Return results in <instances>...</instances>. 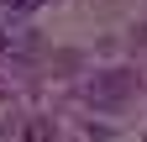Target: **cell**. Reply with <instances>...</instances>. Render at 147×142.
<instances>
[{"mask_svg":"<svg viewBox=\"0 0 147 142\" xmlns=\"http://www.w3.org/2000/svg\"><path fill=\"white\" fill-rule=\"evenodd\" d=\"M32 53V26H0V58H21Z\"/></svg>","mask_w":147,"mask_h":142,"instance_id":"1","label":"cell"},{"mask_svg":"<svg viewBox=\"0 0 147 142\" xmlns=\"http://www.w3.org/2000/svg\"><path fill=\"white\" fill-rule=\"evenodd\" d=\"M0 5H5L11 16H26V11H42V5H47V0H0Z\"/></svg>","mask_w":147,"mask_h":142,"instance_id":"2","label":"cell"}]
</instances>
